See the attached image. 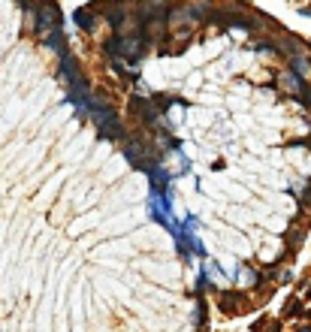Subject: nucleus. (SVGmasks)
<instances>
[{"label":"nucleus","mask_w":311,"mask_h":332,"mask_svg":"<svg viewBox=\"0 0 311 332\" xmlns=\"http://www.w3.org/2000/svg\"><path fill=\"white\" fill-rule=\"evenodd\" d=\"M257 51H266V54H269V51H278V45H275V42H260Z\"/></svg>","instance_id":"1a4fd4ad"},{"label":"nucleus","mask_w":311,"mask_h":332,"mask_svg":"<svg viewBox=\"0 0 311 332\" xmlns=\"http://www.w3.org/2000/svg\"><path fill=\"white\" fill-rule=\"evenodd\" d=\"M145 51H148V42H145V36H142L139 27H133V30H115V36L106 42V54L112 60H127L130 67H136Z\"/></svg>","instance_id":"f257e3e1"},{"label":"nucleus","mask_w":311,"mask_h":332,"mask_svg":"<svg viewBox=\"0 0 311 332\" xmlns=\"http://www.w3.org/2000/svg\"><path fill=\"white\" fill-rule=\"evenodd\" d=\"M148 178H151V187H157V190H169V172H166L163 166H154V169L148 172Z\"/></svg>","instance_id":"0eeeda50"},{"label":"nucleus","mask_w":311,"mask_h":332,"mask_svg":"<svg viewBox=\"0 0 311 332\" xmlns=\"http://www.w3.org/2000/svg\"><path fill=\"white\" fill-rule=\"evenodd\" d=\"M73 21H76L79 27H85V30H94V24H97V12H94L91 6L76 9V12H73Z\"/></svg>","instance_id":"423d86ee"},{"label":"nucleus","mask_w":311,"mask_h":332,"mask_svg":"<svg viewBox=\"0 0 311 332\" xmlns=\"http://www.w3.org/2000/svg\"><path fill=\"white\" fill-rule=\"evenodd\" d=\"M169 3L166 0H142L136 6V21L145 24V21H169Z\"/></svg>","instance_id":"20e7f679"},{"label":"nucleus","mask_w":311,"mask_h":332,"mask_svg":"<svg viewBox=\"0 0 311 332\" xmlns=\"http://www.w3.org/2000/svg\"><path fill=\"white\" fill-rule=\"evenodd\" d=\"M54 27H60V9H57L51 0H42V3H36L33 30H36V33H48V30H54Z\"/></svg>","instance_id":"f03ea898"},{"label":"nucleus","mask_w":311,"mask_h":332,"mask_svg":"<svg viewBox=\"0 0 311 332\" xmlns=\"http://www.w3.org/2000/svg\"><path fill=\"white\" fill-rule=\"evenodd\" d=\"M18 3H21V0H18Z\"/></svg>","instance_id":"ddd939ff"},{"label":"nucleus","mask_w":311,"mask_h":332,"mask_svg":"<svg viewBox=\"0 0 311 332\" xmlns=\"http://www.w3.org/2000/svg\"><path fill=\"white\" fill-rule=\"evenodd\" d=\"M42 39H45V45H48V48H54V51H57V57H67V54H70V51H67V39H64V30H60V27H54V30L42 33Z\"/></svg>","instance_id":"39448f33"},{"label":"nucleus","mask_w":311,"mask_h":332,"mask_svg":"<svg viewBox=\"0 0 311 332\" xmlns=\"http://www.w3.org/2000/svg\"><path fill=\"white\" fill-rule=\"evenodd\" d=\"M302 12H305V15H311V6H305V9H302Z\"/></svg>","instance_id":"9d476101"},{"label":"nucleus","mask_w":311,"mask_h":332,"mask_svg":"<svg viewBox=\"0 0 311 332\" xmlns=\"http://www.w3.org/2000/svg\"><path fill=\"white\" fill-rule=\"evenodd\" d=\"M308 142H311V139H308Z\"/></svg>","instance_id":"4468645a"},{"label":"nucleus","mask_w":311,"mask_h":332,"mask_svg":"<svg viewBox=\"0 0 311 332\" xmlns=\"http://www.w3.org/2000/svg\"><path fill=\"white\" fill-rule=\"evenodd\" d=\"M299 332H311V326H302V329H299Z\"/></svg>","instance_id":"9b49d317"},{"label":"nucleus","mask_w":311,"mask_h":332,"mask_svg":"<svg viewBox=\"0 0 311 332\" xmlns=\"http://www.w3.org/2000/svg\"><path fill=\"white\" fill-rule=\"evenodd\" d=\"M290 67H293V73L296 76H302V79H311V63L305 54H293L290 57Z\"/></svg>","instance_id":"6e6552de"},{"label":"nucleus","mask_w":311,"mask_h":332,"mask_svg":"<svg viewBox=\"0 0 311 332\" xmlns=\"http://www.w3.org/2000/svg\"><path fill=\"white\" fill-rule=\"evenodd\" d=\"M308 296H311V290H308Z\"/></svg>","instance_id":"f8f14e48"},{"label":"nucleus","mask_w":311,"mask_h":332,"mask_svg":"<svg viewBox=\"0 0 311 332\" xmlns=\"http://www.w3.org/2000/svg\"><path fill=\"white\" fill-rule=\"evenodd\" d=\"M148 209H151V218H154V221H160L166 230L172 227V218H169V209H172L169 190H157V187H151V196H148Z\"/></svg>","instance_id":"7ed1b4c3"}]
</instances>
